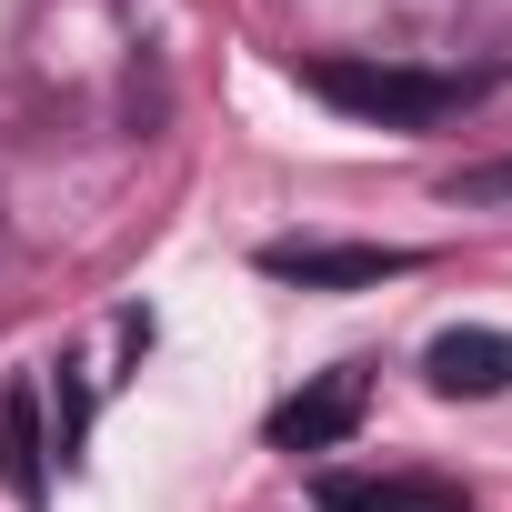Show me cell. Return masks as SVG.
Listing matches in <instances>:
<instances>
[{
  "label": "cell",
  "instance_id": "obj_1",
  "mask_svg": "<svg viewBox=\"0 0 512 512\" xmlns=\"http://www.w3.org/2000/svg\"><path fill=\"white\" fill-rule=\"evenodd\" d=\"M302 91L372 121V131H432L472 101L462 71H402V61H302Z\"/></svg>",
  "mask_w": 512,
  "mask_h": 512
},
{
  "label": "cell",
  "instance_id": "obj_2",
  "mask_svg": "<svg viewBox=\"0 0 512 512\" xmlns=\"http://www.w3.org/2000/svg\"><path fill=\"white\" fill-rule=\"evenodd\" d=\"M362 412H372V372L362 362H332L292 402H272V452H342L362 432Z\"/></svg>",
  "mask_w": 512,
  "mask_h": 512
},
{
  "label": "cell",
  "instance_id": "obj_3",
  "mask_svg": "<svg viewBox=\"0 0 512 512\" xmlns=\"http://www.w3.org/2000/svg\"><path fill=\"white\" fill-rule=\"evenodd\" d=\"M262 272L272 282H302V292H362V282L412 272V251H382V241H272Z\"/></svg>",
  "mask_w": 512,
  "mask_h": 512
},
{
  "label": "cell",
  "instance_id": "obj_4",
  "mask_svg": "<svg viewBox=\"0 0 512 512\" xmlns=\"http://www.w3.org/2000/svg\"><path fill=\"white\" fill-rule=\"evenodd\" d=\"M422 382H432L442 402H492V392H512V332H492V322L432 332V352H422Z\"/></svg>",
  "mask_w": 512,
  "mask_h": 512
},
{
  "label": "cell",
  "instance_id": "obj_5",
  "mask_svg": "<svg viewBox=\"0 0 512 512\" xmlns=\"http://www.w3.org/2000/svg\"><path fill=\"white\" fill-rule=\"evenodd\" d=\"M0 472H11L21 502L51 492V472H41V382H11V392H0Z\"/></svg>",
  "mask_w": 512,
  "mask_h": 512
},
{
  "label": "cell",
  "instance_id": "obj_6",
  "mask_svg": "<svg viewBox=\"0 0 512 512\" xmlns=\"http://www.w3.org/2000/svg\"><path fill=\"white\" fill-rule=\"evenodd\" d=\"M332 512H462L442 482H372V492H332Z\"/></svg>",
  "mask_w": 512,
  "mask_h": 512
},
{
  "label": "cell",
  "instance_id": "obj_7",
  "mask_svg": "<svg viewBox=\"0 0 512 512\" xmlns=\"http://www.w3.org/2000/svg\"><path fill=\"white\" fill-rule=\"evenodd\" d=\"M452 201H472V211H502V201H512V161H482V171H462V181H452Z\"/></svg>",
  "mask_w": 512,
  "mask_h": 512
}]
</instances>
